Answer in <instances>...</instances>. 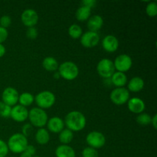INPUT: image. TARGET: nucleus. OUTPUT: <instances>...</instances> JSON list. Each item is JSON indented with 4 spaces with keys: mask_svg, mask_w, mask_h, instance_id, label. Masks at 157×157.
<instances>
[{
    "mask_svg": "<svg viewBox=\"0 0 157 157\" xmlns=\"http://www.w3.org/2000/svg\"><path fill=\"white\" fill-rule=\"evenodd\" d=\"M64 122L68 130L72 132H79L86 127L87 120L84 113L78 110H73L66 115Z\"/></svg>",
    "mask_w": 157,
    "mask_h": 157,
    "instance_id": "obj_1",
    "label": "nucleus"
},
{
    "mask_svg": "<svg viewBox=\"0 0 157 157\" xmlns=\"http://www.w3.org/2000/svg\"><path fill=\"white\" fill-rule=\"evenodd\" d=\"M8 36H9V32L7 29L0 26V44L4 42L7 39Z\"/></svg>",
    "mask_w": 157,
    "mask_h": 157,
    "instance_id": "obj_34",
    "label": "nucleus"
},
{
    "mask_svg": "<svg viewBox=\"0 0 157 157\" xmlns=\"http://www.w3.org/2000/svg\"><path fill=\"white\" fill-rule=\"evenodd\" d=\"M29 118L31 124L35 127L42 128L47 124L48 117V114L43 109L39 107H33L29 111Z\"/></svg>",
    "mask_w": 157,
    "mask_h": 157,
    "instance_id": "obj_4",
    "label": "nucleus"
},
{
    "mask_svg": "<svg viewBox=\"0 0 157 157\" xmlns=\"http://www.w3.org/2000/svg\"><path fill=\"white\" fill-rule=\"evenodd\" d=\"M12 24V18L9 15H2L0 18V26L7 29Z\"/></svg>",
    "mask_w": 157,
    "mask_h": 157,
    "instance_id": "obj_31",
    "label": "nucleus"
},
{
    "mask_svg": "<svg viewBox=\"0 0 157 157\" xmlns=\"http://www.w3.org/2000/svg\"><path fill=\"white\" fill-rule=\"evenodd\" d=\"M90 13H91V9L86 7V6H81L76 11L75 16H76V18L78 21H84L89 19L90 16Z\"/></svg>",
    "mask_w": 157,
    "mask_h": 157,
    "instance_id": "obj_23",
    "label": "nucleus"
},
{
    "mask_svg": "<svg viewBox=\"0 0 157 157\" xmlns=\"http://www.w3.org/2000/svg\"><path fill=\"white\" fill-rule=\"evenodd\" d=\"M82 157H98V152L90 147H86L82 151Z\"/></svg>",
    "mask_w": 157,
    "mask_h": 157,
    "instance_id": "obj_30",
    "label": "nucleus"
},
{
    "mask_svg": "<svg viewBox=\"0 0 157 157\" xmlns=\"http://www.w3.org/2000/svg\"><path fill=\"white\" fill-rule=\"evenodd\" d=\"M38 29L35 27H30L28 28L26 31V36L30 39H35L38 37Z\"/></svg>",
    "mask_w": 157,
    "mask_h": 157,
    "instance_id": "obj_32",
    "label": "nucleus"
},
{
    "mask_svg": "<svg viewBox=\"0 0 157 157\" xmlns=\"http://www.w3.org/2000/svg\"><path fill=\"white\" fill-rule=\"evenodd\" d=\"M6 54V47L2 44H0V58L3 57Z\"/></svg>",
    "mask_w": 157,
    "mask_h": 157,
    "instance_id": "obj_39",
    "label": "nucleus"
},
{
    "mask_svg": "<svg viewBox=\"0 0 157 157\" xmlns=\"http://www.w3.org/2000/svg\"><path fill=\"white\" fill-rule=\"evenodd\" d=\"M86 141L88 146L91 148L98 150L105 145L106 138L102 133L99 131H92L86 136Z\"/></svg>",
    "mask_w": 157,
    "mask_h": 157,
    "instance_id": "obj_8",
    "label": "nucleus"
},
{
    "mask_svg": "<svg viewBox=\"0 0 157 157\" xmlns=\"http://www.w3.org/2000/svg\"><path fill=\"white\" fill-rule=\"evenodd\" d=\"M32 131V126L30 124H25L22 127V134L27 137Z\"/></svg>",
    "mask_w": 157,
    "mask_h": 157,
    "instance_id": "obj_36",
    "label": "nucleus"
},
{
    "mask_svg": "<svg viewBox=\"0 0 157 157\" xmlns=\"http://www.w3.org/2000/svg\"><path fill=\"white\" fill-rule=\"evenodd\" d=\"M34 101H35V97L29 92H24L19 94V97H18V102L20 105L25 107L32 105Z\"/></svg>",
    "mask_w": 157,
    "mask_h": 157,
    "instance_id": "obj_25",
    "label": "nucleus"
},
{
    "mask_svg": "<svg viewBox=\"0 0 157 157\" xmlns=\"http://www.w3.org/2000/svg\"><path fill=\"white\" fill-rule=\"evenodd\" d=\"M33 157H39V156H33Z\"/></svg>",
    "mask_w": 157,
    "mask_h": 157,
    "instance_id": "obj_42",
    "label": "nucleus"
},
{
    "mask_svg": "<svg viewBox=\"0 0 157 157\" xmlns=\"http://www.w3.org/2000/svg\"><path fill=\"white\" fill-rule=\"evenodd\" d=\"M18 90L12 87H6L2 94V101L10 107H14L18 102Z\"/></svg>",
    "mask_w": 157,
    "mask_h": 157,
    "instance_id": "obj_10",
    "label": "nucleus"
},
{
    "mask_svg": "<svg viewBox=\"0 0 157 157\" xmlns=\"http://www.w3.org/2000/svg\"><path fill=\"white\" fill-rule=\"evenodd\" d=\"M58 73L60 77L67 81H73L79 75V68L75 63L72 61H64L58 66Z\"/></svg>",
    "mask_w": 157,
    "mask_h": 157,
    "instance_id": "obj_3",
    "label": "nucleus"
},
{
    "mask_svg": "<svg viewBox=\"0 0 157 157\" xmlns=\"http://www.w3.org/2000/svg\"><path fill=\"white\" fill-rule=\"evenodd\" d=\"M102 47L106 52L112 53L116 52L119 48V41L114 35H106L102 40Z\"/></svg>",
    "mask_w": 157,
    "mask_h": 157,
    "instance_id": "obj_15",
    "label": "nucleus"
},
{
    "mask_svg": "<svg viewBox=\"0 0 157 157\" xmlns=\"http://www.w3.org/2000/svg\"><path fill=\"white\" fill-rule=\"evenodd\" d=\"M80 38L82 46L87 48L95 47L98 45L100 41V35H98V32H90V31H87L83 33Z\"/></svg>",
    "mask_w": 157,
    "mask_h": 157,
    "instance_id": "obj_11",
    "label": "nucleus"
},
{
    "mask_svg": "<svg viewBox=\"0 0 157 157\" xmlns=\"http://www.w3.org/2000/svg\"><path fill=\"white\" fill-rule=\"evenodd\" d=\"M20 157H33V156H31L30 154L27 153L26 152H23V153H21V155H20Z\"/></svg>",
    "mask_w": 157,
    "mask_h": 157,
    "instance_id": "obj_40",
    "label": "nucleus"
},
{
    "mask_svg": "<svg viewBox=\"0 0 157 157\" xmlns=\"http://www.w3.org/2000/svg\"><path fill=\"white\" fill-rule=\"evenodd\" d=\"M47 127L49 131L55 133H59L63 129H64V122L58 117H53L48 121Z\"/></svg>",
    "mask_w": 157,
    "mask_h": 157,
    "instance_id": "obj_16",
    "label": "nucleus"
},
{
    "mask_svg": "<svg viewBox=\"0 0 157 157\" xmlns=\"http://www.w3.org/2000/svg\"><path fill=\"white\" fill-rule=\"evenodd\" d=\"M29 117V110L20 104H16L12 107L10 117L15 122L21 123L25 121Z\"/></svg>",
    "mask_w": 157,
    "mask_h": 157,
    "instance_id": "obj_13",
    "label": "nucleus"
},
{
    "mask_svg": "<svg viewBox=\"0 0 157 157\" xmlns=\"http://www.w3.org/2000/svg\"><path fill=\"white\" fill-rule=\"evenodd\" d=\"M127 107L130 112L140 114L141 113H144L145 110L146 104L141 98H130L127 101Z\"/></svg>",
    "mask_w": 157,
    "mask_h": 157,
    "instance_id": "obj_14",
    "label": "nucleus"
},
{
    "mask_svg": "<svg viewBox=\"0 0 157 157\" xmlns=\"http://www.w3.org/2000/svg\"><path fill=\"white\" fill-rule=\"evenodd\" d=\"M83 34V30L80 25L77 24H73L68 28V35L71 38L74 39H78L81 37Z\"/></svg>",
    "mask_w": 157,
    "mask_h": 157,
    "instance_id": "obj_26",
    "label": "nucleus"
},
{
    "mask_svg": "<svg viewBox=\"0 0 157 157\" xmlns=\"http://www.w3.org/2000/svg\"><path fill=\"white\" fill-rule=\"evenodd\" d=\"M150 124L153 125V128L156 129L157 128V115L155 114L153 117L151 118V123Z\"/></svg>",
    "mask_w": 157,
    "mask_h": 157,
    "instance_id": "obj_38",
    "label": "nucleus"
},
{
    "mask_svg": "<svg viewBox=\"0 0 157 157\" xmlns=\"http://www.w3.org/2000/svg\"><path fill=\"white\" fill-rule=\"evenodd\" d=\"M29 145L28 139L22 133H14L9 137L7 146L9 150L14 153H21Z\"/></svg>",
    "mask_w": 157,
    "mask_h": 157,
    "instance_id": "obj_2",
    "label": "nucleus"
},
{
    "mask_svg": "<svg viewBox=\"0 0 157 157\" xmlns=\"http://www.w3.org/2000/svg\"><path fill=\"white\" fill-rule=\"evenodd\" d=\"M127 90L131 92H139L144 87V81L140 77H134L130 80L127 84Z\"/></svg>",
    "mask_w": 157,
    "mask_h": 157,
    "instance_id": "obj_18",
    "label": "nucleus"
},
{
    "mask_svg": "<svg viewBox=\"0 0 157 157\" xmlns=\"http://www.w3.org/2000/svg\"><path fill=\"white\" fill-rule=\"evenodd\" d=\"M21 20L23 25L26 27H35L38 21V15L34 9H27L21 13Z\"/></svg>",
    "mask_w": 157,
    "mask_h": 157,
    "instance_id": "obj_12",
    "label": "nucleus"
},
{
    "mask_svg": "<svg viewBox=\"0 0 157 157\" xmlns=\"http://www.w3.org/2000/svg\"><path fill=\"white\" fill-rule=\"evenodd\" d=\"M146 12L150 17H155L157 15V3L156 2H150L146 7Z\"/></svg>",
    "mask_w": 157,
    "mask_h": 157,
    "instance_id": "obj_29",
    "label": "nucleus"
},
{
    "mask_svg": "<svg viewBox=\"0 0 157 157\" xmlns=\"http://www.w3.org/2000/svg\"><path fill=\"white\" fill-rule=\"evenodd\" d=\"M35 101L38 107L41 109H48L55 104L56 98L55 95L50 90H43L35 97Z\"/></svg>",
    "mask_w": 157,
    "mask_h": 157,
    "instance_id": "obj_5",
    "label": "nucleus"
},
{
    "mask_svg": "<svg viewBox=\"0 0 157 157\" xmlns=\"http://www.w3.org/2000/svg\"><path fill=\"white\" fill-rule=\"evenodd\" d=\"M97 71L101 77L105 79L111 78L115 72V67L113 61L108 58H103L98 62L97 66Z\"/></svg>",
    "mask_w": 157,
    "mask_h": 157,
    "instance_id": "obj_6",
    "label": "nucleus"
},
{
    "mask_svg": "<svg viewBox=\"0 0 157 157\" xmlns=\"http://www.w3.org/2000/svg\"><path fill=\"white\" fill-rule=\"evenodd\" d=\"M42 66L48 71H55L58 69V62L53 57H46L42 61Z\"/></svg>",
    "mask_w": 157,
    "mask_h": 157,
    "instance_id": "obj_22",
    "label": "nucleus"
},
{
    "mask_svg": "<svg viewBox=\"0 0 157 157\" xmlns=\"http://www.w3.org/2000/svg\"><path fill=\"white\" fill-rule=\"evenodd\" d=\"M56 157H75V151L68 145H61L55 150Z\"/></svg>",
    "mask_w": 157,
    "mask_h": 157,
    "instance_id": "obj_20",
    "label": "nucleus"
},
{
    "mask_svg": "<svg viewBox=\"0 0 157 157\" xmlns=\"http://www.w3.org/2000/svg\"><path fill=\"white\" fill-rule=\"evenodd\" d=\"M11 111H12V107L7 105L2 101L0 102V116L3 118L10 117Z\"/></svg>",
    "mask_w": 157,
    "mask_h": 157,
    "instance_id": "obj_28",
    "label": "nucleus"
},
{
    "mask_svg": "<svg viewBox=\"0 0 157 157\" xmlns=\"http://www.w3.org/2000/svg\"><path fill=\"white\" fill-rule=\"evenodd\" d=\"M74 138V133L71 130H68L67 128L63 129L59 133L58 139L62 145H67L72 141Z\"/></svg>",
    "mask_w": 157,
    "mask_h": 157,
    "instance_id": "obj_24",
    "label": "nucleus"
},
{
    "mask_svg": "<svg viewBox=\"0 0 157 157\" xmlns=\"http://www.w3.org/2000/svg\"><path fill=\"white\" fill-rule=\"evenodd\" d=\"M54 78H56V79H58V78H60L59 73H58V72H56V73H55V75H54Z\"/></svg>",
    "mask_w": 157,
    "mask_h": 157,
    "instance_id": "obj_41",
    "label": "nucleus"
},
{
    "mask_svg": "<svg viewBox=\"0 0 157 157\" xmlns=\"http://www.w3.org/2000/svg\"><path fill=\"white\" fill-rule=\"evenodd\" d=\"M113 65H114L115 70H117V71L122 72V73H125L131 68L133 65V61L130 55L122 54L115 58Z\"/></svg>",
    "mask_w": 157,
    "mask_h": 157,
    "instance_id": "obj_9",
    "label": "nucleus"
},
{
    "mask_svg": "<svg viewBox=\"0 0 157 157\" xmlns=\"http://www.w3.org/2000/svg\"><path fill=\"white\" fill-rule=\"evenodd\" d=\"M35 140L40 145H45L50 140L48 131L44 128H39L35 133Z\"/></svg>",
    "mask_w": 157,
    "mask_h": 157,
    "instance_id": "obj_21",
    "label": "nucleus"
},
{
    "mask_svg": "<svg viewBox=\"0 0 157 157\" xmlns=\"http://www.w3.org/2000/svg\"><path fill=\"white\" fill-rule=\"evenodd\" d=\"M110 78H111L110 81L112 84L116 86V87H124V86L127 83V75H125V73H122V72H114Z\"/></svg>",
    "mask_w": 157,
    "mask_h": 157,
    "instance_id": "obj_19",
    "label": "nucleus"
},
{
    "mask_svg": "<svg viewBox=\"0 0 157 157\" xmlns=\"http://www.w3.org/2000/svg\"><path fill=\"white\" fill-rule=\"evenodd\" d=\"M104 24V19L99 15H95L90 17L87 20V28L90 32H97L102 28Z\"/></svg>",
    "mask_w": 157,
    "mask_h": 157,
    "instance_id": "obj_17",
    "label": "nucleus"
},
{
    "mask_svg": "<svg viewBox=\"0 0 157 157\" xmlns=\"http://www.w3.org/2000/svg\"><path fill=\"white\" fill-rule=\"evenodd\" d=\"M9 153L7 144L0 139V157H6Z\"/></svg>",
    "mask_w": 157,
    "mask_h": 157,
    "instance_id": "obj_33",
    "label": "nucleus"
},
{
    "mask_svg": "<svg viewBox=\"0 0 157 157\" xmlns=\"http://www.w3.org/2000/svg\"><path fill=\"white\" fill-rule=\"evenodd\" d=\"M110 98L116 105H123L130 99V92L125 87H116L110 93Z\"/></svg>",
    "mask_w": 157,
    "mask_h": 157,
    "instance_id": "obj_7",
    "label": "nucleus"
},
{
    "mask_svg": "<svg viewBox=\"0 0 157 157\" xmlns=\"http://www.w3.org/2000/svg\"><path fill=\"white\" fill-rule=\"evenodd\" d=\"M81 3H82V6H86V7L91 9L97 4V2L95 0H84Z\"/></svg>",
    "mask_w": 157,
    "mask_h": 157,
    "instance_id": "obj_35",
    "label": "nucleus"
},
{
    "mask_svg": "<svg viewBox=\"0 0 157 157\" xmlns=\"http://www.w3.org/2000/svg\"><path fill=\"white\" fill-rule=\"evenodd\" d=\"M24 152H26L27 153H29V154H30L31 156H34V155L35 154V152H36V150H35V147H33L32 145H28L27 147H26L25 150Z\"/></svg>",
    "mask_w": 157,
    "mask_h": 157,
    "instance_id": "obj_37",
    "label": "nucleus"
},
{
    "mask_svg": "<svg viewBox=\"0 0 157 157\" xmlns=\"http://www.w3.org/2000/svg\"><path fill=\"white\" fill-rule=\"evenodd\" d=\"M151 116L147 113H141L136 117V122L143 126H147L151 123Z\"/></svg>",
    "mask_w": 157,
    "mask_h": 157,
    "instance_id": "obj_27",
    "label": "nucleus"
}]
</instances>
